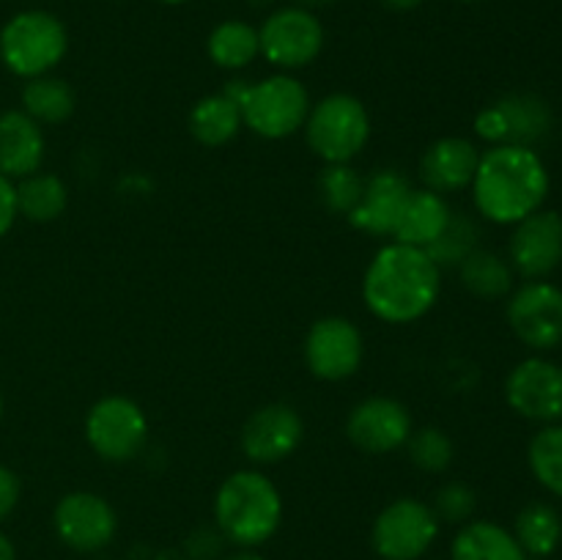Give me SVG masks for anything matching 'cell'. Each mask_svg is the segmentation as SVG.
<instances>
[{
	"mask_svg": "<svg viewBox=\"0 0 562 560\" xmlns=\"http://www.w3.org/2000/svg\"><path fill=\"white\" fill-rule=\"evenodd\" d=\"M442 269L426 250L390 242L362 275V302L384 324H415L437 305Z\"/></svg>",
	"mask_w": 562,
	"mask_h": 560,
	"instance_id": "6da1fadb",
	"label": "cell"
},
{
	"mask_svg": "<svg viewBox=\"0 0 562 560\" xmlns=\"http://www.w3.org/2000/svg\"><path fill=\"white\" fill-rule=\"evenodd\" d=\"M549 187L552 179L536 148L505 143L481 152L470 190L483 220L494 225H516L543 209Z\"/></svg>",
	"mask_w": 562,
	"mask_h": 560,
	"instance_id": "7a4b0ae2",
	"label": "cell"
},
{
	"mask_svg": "<svg viewBox=\"0 0 562 560\" xmlns=\"http://www.w3.org/2000/svg\"><path fill=\"white\" fill-rule=\"evenodd\" d=\"M217 530L239 549L267 544L283 522V497L261 470H236L214 494Z\"/></svg>",
	"mask_w": 562,
	"mask_h": 560,
	"instance_id": "3957f363",
	"label": "cell"
},
{
	"mask_svg": "<svg viewBox=\"0 0 562 560\" xmlns=\"http://www.w3.org/2000/svg\"><path fill=\"white\" fill-rule=\"evenodd\" d=\"M69 53V31L53 11L27 9L0 27V60L22 80L49 75Z\"/></svg>",
	"mask_w": 562,
	"mask_h": 560,
	"instance_id": "277c9868",
	"label": "cell"
},
{
	"mask_svg": "<svg viewBox=\"0 0 562 560\" xmlns=\"http://www.w3.org/2000/svg\"><path fill=\"white\" fill-rule=\"evenodd\" d=\"M307 148L324 165H344L360 157L371 141V115L351 93H329L311 104L305 119Z\"/></svg>",
	"mask_w": 562,
	"mask_h": 560,
	"instance_id": "5b68a950",
	"label": "cell"
},
{
	"mask_svg": "<svg viewBox=\"0 0 562 560\" xmlns=\"http://www.w3.org/2000/svg\"><path fill=\"white\" fill-rule=\"evenodd\" d=\"M311 93L289 71L250 82L241 99V124L263 141H285L305 126Z\"/></svg>",
	"mask_w": 562,
	"mask_h": 560,
	"instance_id": "8992f818",
	"label": "cell"
},
{
	"mask_svg": "<svg viewBox=\"0 0 562 560\" xmlns=\"http://www.w3.org/2000/svg\"><path fill=\"white\" fill-rule=\"evenodd\" d=\"M324 25L316 11L302 5H280L263 16L258 27L261 58L280 71H296L311 66L324 49Z\"/></svg>",
	"mask_w": 562,
	"mask_h": 560,
	"instance_id": "52a82bcc",
	"label": "cell"
},
{
	"mask_svg": "<svg viewBox=\"0 0 562 560\" xmlns=\"http://www.w3.org/2000/svg\"><path fill=\"white\" fill-rule=\"evenodd\" d=\"M86 439L93 453L113 464L132 461L148 443V417L126 395H104L88 410Z\"/></svg>",
	"mask_w": 562,
	"mask_h": 560,
	"instance_id": "ba28073f",
	"label": "cell"
},
{
	"mask_svg": "<svg viewBox=\"0 0 562 560\" xmlns=\"http://www.w3.org/2000/svg\"><path fill=\"white\" fill-rule=\"evenodd\" d=\"M437 536V514L417 497H398L384 505L371 527L373 552L382 560H420Z\"/></svg>",
	"mask_w": 562,
	"mask_h": 560,
	"instance_id": "9c48e42d",
	"label": "cell"
},
{
	"mask_svg": "<svg viewBox=\"0 0 562 560\" xmlns=\"http://www.w3.org/2000/svg\"><path fill=\"white\" fill-rule=\"evenodd\" d=\"M552 130V108L538 93H508L475 115V135L488 146H536Z\"/></svg>",
	"mask_w": 562,
	"mask_h": 560,
	"instance_id": "30bf717a",
	"label": "cell"
},
{
	"mask_svg": "<svg viewBox=\"0 0 562 560\" xmlns=\"http://www.w3.org/2000/svg\"><path fill=\"white\" fill-rule=\"evenodd\" d=\"M307 371L322 382H344L351 379L362 366L366 357V340L360 327L344 316H324L311 324L305 335Z\"/></svg>",
	"mask_w": 562,
	"mask_h": 560,
	"instance_id": "8fae6325",
	"label": "cell"
},
{
	"mask_svg": "<svg viewBox=\"0 0 562 560\" xmlns=\"http://www.w3.org/2000/svg\"><path fill=\"white\" fill-rule=\"evenodd\" d=\"M510 329L532 351L562 344V289L549 280H527L508 294Z\"/></svg>",
	"mask_w": 562,
	"mask_h": 560,
	"instance_id": "7c38bea8",
	"label": "cell"
},
{
	"mask_svg": "<svg viewBox=\"0 0 562 560\" xmlns=\"http://www.w3.org/2000/svg\"><path fill=\"white\" fill-rule=\"evenodd\" d=\"M505 401L516 415L532 423L562 421V366L547 357H527L505 379Z\"/></svg>",
	"mask_w": 562,
	"mask_h": 560,
	"instance_id": "4fadbf2b",
	"label": "cell"
},
{
	"mask_svg": "<svg viewBox=\"0 0 562 560\" xmlns=\"http://www.w3.org/2000/svg\"><path fill=\"white\" fill-rule=\"evenodd\" d=\"M302 439H305V423L300 412L285 401H272L247 417L239 445L250 464L269 467L294 456Z\"/></svg>",
	"mask_w": 562,
	"mask_h": 560,
	"instance_id": "5bb4252c",
	"label": "cell"
},
{
	"mask_svg": "<svg viewBox=\"0 0 562 560\" xmlns=\"http://www.w3.org/2000/svg\"><path fill=\"white\" fill-rule=\"evenodd\" d=\"M53 527L66 547L91 555L113 541L119 533V516L102 494L69 492L55 505Z\"/></svg>",
	"mask_w": 562,
	"mask_h": 560,
	"instance_id": "9a60e30c",
	"label": "cell"
},
{
	"mask_svg": "<svg viewBox=\"0 0 562 560\" xmlns=\"http://www.w3.org/2000/svg\"><path fill=\"white\" fill-rule=\"evenodd\" d=\"M412 432V412L390 395L362 399L346 417V437L368 456H384L404 448Z\"/></svg>",
	"mask_w": 562,
	"mask_h": 560,
	"instance_id": "2e32d148",
	"label": "cell"
},
{
	"mask_svg": "<svg viewBox=\"0 0 562 560\" xmlns=\"http://www.w3.org/2000/svg\"><path fill=\"white\" fill-rule=\"evenodd\" d=\"M508 264L525 280H547L562 264V217L554 209H538L514 225Z\"/></svg>",
	"mask_w": 562,
	"mask_h": 560,
	"instance_id": "e0dca14e",
	"label": "cell"
},
{
	"mask_svg": "<svg viewBox=\"0 0 562 560\" xmlns=\"http://www.w3.org/2000/svg\"><path fill=\"white\" fill-rule=\"evenodd\" d=\"M412 195V184L401 170L382 168L371 173L362 187L360 203L349 214L357 231L371 236H393L401 212Z\"/></svg>",
	"mask_w": 562,
	"mask_h": 560,
	"instance_id": "ac0fdd59",
	"label": "cell"
},
{
	"mask_svg": "<svg viewBox=\"0 0 562 560\" xmlns=\"http://www.w3.org/2000/svg\"><path fill=\"white\" fill-rule=\"evenodd\" d=\"M477 163H481V148L470 137H439L420 157L423 187L439 195L467 190L475 179Z\"/></svg>",
	"mask_w": 562,
	"mask_h": 560,
	"instance_id": "d6986e66",
	"label": "cell"
},
{
	"mask_svg": "<svg viewBox=\"0 0 562 560\" xmlns=\"http://www.w3.org/2000/svg\"><path fill=\"white\" fill-rule=\"evenodd\" d=\"M44 141L42 124L31 119L22 110H5L0 113V173L11 181H20L25 176L42 170Z\"/></svg>",
	"mask_w": 562,
	"mask_h": 560,
	"instance_id": "ffe728a7",
	"label": "cell"
},
{
	"mask_svg": "<svg viewBox=\"0 0 562 560\" xmlns=\"http://www.w3.org/2000/svg\"><path fill=\"white\" fill-rule=\"evenodd\" d=\"M450 217H453V209H450L448 198L426 190V187L412 190L409 201H406L404 212L398 217V225L393 231V242L428 250L442 236V231L448 228Z\"/></svg>",
	"mask_w": 562,
	"mask_h": 560,
	"instance_id": "44dd1931",
	"label": "cell"
},
{
	"mask_svg": "<svg viewBox=\"0 0 562 560\" xmlns=\"http://www.w3.org/2000/svg\"><path fill=\"white\" fill-rule=\"evenodd\" d=\"M450 560H530L514 533L497 522L477 519L461 525L450 544Z\"/></svg>",
	"mask_w": 562,
	"mask_h": 560,
	"instance_id": "7402d4cb",
	"label": "cell"
},
{
	"mask_svg": "<svg viewBox=\"0 0 562 560\" xmlns=\"http://www.w3.org/2000/svg\"><path fill=\"white\" fill-rule=\"evenodd\" d=\"M241 110L231 97L220 93H209V97L198 99L190 110V132L201 146L220 148L228 146L241 130Z\"/></svg>",
	"mask_w": 562,
	"mask_h": 560,
	"instance_id": "603a6c76",
	"label": "cell"
},
{
	"mask_svg": "<svg viewBox=\"0 0 562 560\" xmlns=\"http://www.w3.org/2000/svg\"><path fill=\"white\" fill-rule=\"evenodd\" d=\"M206 55L217 69L241 71L261 55L258 27L247 20H223L206 38Z\"/></svg>",
	"mask_w": 562,
	"mask_h": 560,
	"instance_id": "cb8c5ba5",
	"label": "cell"
},
{
	"mask_svg": "<svg viewBox=\"0 0 562 560\" xmlns=\"http://www.w3.org/2000/svg\"><path fill=\"white\" fill-rule=\"evenodd\" d=\"M461 285L477 300H503L514 291V267L499 253L477 247L459 264Z\"/></svg>",
	"mask_w": 562,
	"mask_h": 560,
	"instance_id": "d4e9b609",
	"label": "cell"
},
{
	"mask_svg": "<svg viewBox=\"0 0 562 560\" xmlns=\"http://www.w3.org/2000/svg\"><path fill=\"white\" fill-rule=\"evenodd\" d=\"M22 113L31 115L36 124H64V121L71 119L77 108L75 91L66 80L53 75L33 77V80H25L20 93Z\"/></svg>",
	"mask_w": 562,
	"mask_h": 560,
	"instance_id": "484cf974",
	"label": "cell"
},
{
	"mask_svg": "<svg viewBox=\"0 0 562 560\" xmlns=\"http://www.w3.org/2000/svg\"><path fill=\"white\" fill-rule=\"evenodd\" d=\"M514 538L519 541V547L525 549L527 558L543 560L560 547L562 541V519L558 508L549 503H536L525 505V508L516 514L514 522Z\"/></svg>",
	"mask_w": 562,
	"mask_h": 560,
	"instance_id": "4316f807",
	"label": "cell"
},
{
	"mask_svg": "<svg viewBox=\"0 0 562 560\" xmlns=\"http://www.w3.org/2000/svg\"><path fill=\"white\" fill-rule=\"evenodd\" d=\"M16 187V212L20 217L31 220V223H53L66 212L69 203V190H66L64 179L55 173H36L20 179Z\"/></svg>",
	"mask_w": 562,
	"mask_h": 560,
	"instance_id": "83f0119b",
	"label": "cell"
},
{
	"mask_svg": "<svg viewBox=\"0 0 562 560\" xmlns=\"http://www.w3.org/2000/svg\"><path fill=\"white\" fill-rule=\"evenodd\" d=\"M527 464H530L536 481L549 494L562 500V421L549 423L530 439Z\"/></svg>",
	"mask_w": 562,
	"mask_h": 560,
	"instance_id": "f1b7e54d",
	"label": "cell"
},
{
	"mask_svg": "<svg viewBox=\"0 0 562 560\" xmlns=\"http://www.w3.org/2000/svg\"><path fill=\"white\" fill-rule=\"evenodd\" d=\"M316 187L318 198H322V203L329 212L340 214V217H349V214L355 212L357 203H360L366 179L351 168V163L324 165V170L318 173Z\"/></svg>",
	"mask_w": 562,
	"mask_h": 560,
	"instance_id": "f546056e",
	"label": "cell"
},
{
	"mask_svg": "<svg viewBox=\"0 0 562 560\" xmlns=\"http://www.w3.org/2000/svg\"><path fill=\"white\" fill-rule=\"evenodd\" d=\"M477 247H481V228H477L475 220L464 212H453L448 228L442 231V236L426 253L434 258L439 269H453Z\"/></svg>",
	"mask_w": 562,
	"mask_h": 560,
	"instance_id": "4dcf8cb0",
	"label": "cell"
},
{
	"mask_svg": "<svg viewBox=\"0 0 562 560\" xmlns=\"http://www.w3.org/2000/svg\"><path fill=\"white\" fill-rule=\"evenodd\" d=\"M406 453H409L412 464L417 470L428 472V475H439V472L448 470L456 459V448L453 439L448 437V432L437 426H426V428H415L412 437L406 439Z\"/></svg>",
	"mask_w": 562,
	"mask_h": 560,
	"instance_id": "1f68e13d",
	"label": "cell"
},
{
	"mask_svg": "<svg viewBox=\"0 0 562 560\" xmlns=\"http://www.w3.org/2000/svg\"><path fill=\"white\" fill-rule=\"evenodd\" d=\"M428 505H431V511L437 514L439 525H442V522H448V525H467V522H472V516H475L477 494L470 483L448 481L437 489L434 503Z\"/></svg>",
	"mask_w": 562,
	"mask_h": 560,
	"instance_id": "d6a6232c",
	"label": "cell"
},
{
	"mask_svg": "<svg viewBox=\"0 0 562 560\" xmlns=\"http://www.w3.org/2000/svg\"><path fill=\"white\" fill-rule=\"evenodd\" d=\"M20 212H16V187L9 176L0 173V239L11 231Z\"/></svg>",
	"mask_w": 562,
	"mask_h": 560,
	"instance_id": "836d02e7",
	"label": "cell"
},
{
	"mask_svg": "<svg viewBox=\"0 0 562 560\" xmlns=\"http://www.w3.org/2000/svg\"><path fill=\"white\" fill-rule=\"evenodd\" d=\"M20 494H22V486L16 472L9 470L5 464H0V522H3L5 516H11V511H14L16 503H20Z\"/></svg>",
	"mask_w": 562,
	"mask_h": 560,
	"instance_id": "e575fe53",
	"label": "cell"
},
{
	"mask_svg": "<svg viewBox=\"0 0 562 560\" xmlns=\"http://www.w3.org/2000/svg\"><path fill=\"white\" fill-rule=\"evenodd\" d=\"M382 5H387L390 11H415L420 9L423 0H382Z\"/></svg>",
	"mask_w": 562,
	"mask_h": 560,
	"instance_id": "d590c367",
	"label": "cell"
},
{
	"mask_svg": "<svg viewBox=\"0 0 562 560\" xmlns=\"http://www.w3.org/2000/svg\"><path fill=\"white\" fill-rule=\"evenodd\" d=\"M0 560H16V549L5 533H0Z\"/></svg>",
	"mask_w": 562,
	"mask_h": 560,
	"instance_id": "8d00e7d4",
	"label": "cell"
},
{
	"mask_svg": "<svg viewBox=\"0 0 562 560\" xmlns=\"http://www.w3.org/2000/svg\"><path fill=\"white\" fill-rule=\"evenodd\" d=\"M333 3H338V0H294V5H302V9H311V11L327 9V5Z\"/></svg>",
	"mask_w": 562,
	"mask_h": 560,
	"instance_id": "74e56055",
	"label": "cell"
},
{
	"mask_svg": "<svg viewBox=\"0 0 562 560\" xmlns=\"http://www.w3.org/2000/svg\"><path fill=\"white\" fill-rule=\"evenodd\" d=\"M225 560H263V558L256 552V549H239V552L228 555V558H225Z\"/></svg>",
	"mask_w": 562,
	"mask_h": 560,
	"instance_id": "f35d334b",
	"label": "cell"
},
{
	"mask_svg": "<svg viewBox=\"0 0 562 560\" xmlns=\"http://www.w3.org/2000/svg\"><path fill=\"white\" fill-rule=\"evenodd\" d=\"M159 3H165V5H184V3H190V0H159Z\"/></svg>",
	"mask_w": 562,
	"mask_h": 560,
	"instance_id": "ab89813d",
	"label": "cell"
},
{
	"mask_svg": "<svg viewBox=\"0 0 562 560\" xmlns=\"http://www.w3.org/2000/svg\"><path fill=\"white\" fill-rule=\"evenodd\" d=\"M0 417H3V393H0Z\"/></svg>",
	"mask_w": 562,
	"mask_h": 560,
	"instance_id": "60d3db41",
	"label": "cell"
},
{
	"mask_svg": "<svg viewBox=\"0 0 562 560\" xmlns=\"http://www.w3.org/2000/svg\"><path fill=\"white\" fill-rule=\"evenodd\" d=\"M461 3H477V0H461Z\"/></svg>",
	"mask_w": 562,
	"mask_h": 560,
	"instance_id": "b9f144b4",
	"label": "cell"
}]
</instances>
